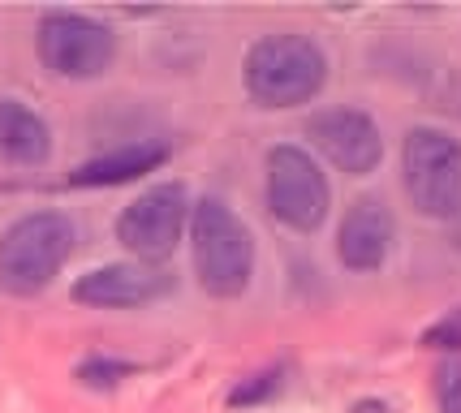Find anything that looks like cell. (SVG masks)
Returning a JSON list of instances; mask_svg holds the SVG:
<instances>
[{"label": "cell", "instance_id": "10", "mask_svg": "<svg viewBox=\"0 0 461 413\" xmlns=\"http://www.w3.org/2000/svg\"><path fill=\"white\" fill-rule=\"evenodd\" d=\"M393 211L384 207L380 198H358L341 220V233H337V255L349 272H380L388 250H393Z\"/></svg>", "mask_w": 461, "mask_h": 413}, {"label": "cell", "instance_id": "4", "mask_svg": "<svg viewBox=\"0 0 461 413\" xmlns=\"http://www.w3.org/2000/svg\"><path fill=\"white\" fill-rule=\"evenodd\" d=\"M402 181L427 220L461 216V142L436 125H414L402 142Z\"/></svg>", "mask_w": 461, "mask_h": 413}, {"label": "cell", "instance_id": "7", "mask_svg": "<svg viewBox=\"0 0 461 413\" xmlns=\"http://www.w3.org/2000/svg\"><path fill=\"white\" fill-rule=\"evenodd\" d=\"M185 224H190V194L181 181H164V185H151L147 194H139L117 216V241L139 263L160 267L181 246Z\"/></svg>", "mask_w": 461, "mask_h": 413}, {"label": "cell", "instance_id": "9", "mask_svg": "<svg viewBox=\"0 0 461 413\" xmlns=\"http://www.w3.org/2000/svg\"><path fill=\"white\" fill-rule=\"evenodd\" d=\"M168 289H173V280L160 267H147V263H104L95 272L78 275L69 297L78 306H91V310H130V306L156 301Z\"/></svg>", "mask_w": 461, "mask_h": 413}, {"label": "cell", "instance_id": "3", "mask_svg": "<svg viewBox=\"0 0 461 413\" xmlns=\"http://www.w3.org/2000/svg\"><path fill=\"white\" fill-rule=\"evenodd\" d=\"M74 220L60 211H31L0 237V289L9 297L43 293L74 255Z\"/></svg>", "mask_w": 461, "mask_h": 413}, {"label": "cell", "instance_id": "15", "mask_svg": "<svg viewBox=\"0 0 461 413\" xmlns=\"http://www.w3.org/2000/svg\"><path fill=\"white\" fill-rule=\"evenodd\" d=\"M419 345L422 349H436V354L461 357V306H453L448 315H440L431 328H422Z\"/></svg>", "mask_w": 461, "mask_h": 413}, {"label": "cell", "instance_id": "5", "mask_svg": "<svg viewBox=\"0 0 461 413\" xmlns=\"http://www.w3.org/2000/svg\"><path fill=\"white\" fill-rule=\"evenodd\" d=\"M35 57L48 74L69 82H91L117 57V35L113 26L86 13H69V9H52L43 13L35 26Z\"/></svg>", "mask_w": 461, "mask_h": 413}, {"label": "cell", "instance_id": "12", "mask_svg": "<svg viewBox=\"0 0 461 413\" xmlns=\"http://www.w3.org/2000/svg\"><path fill=\"white\" fill-rule=\"evenodd\" d=\"M52 156V130L48 121L26 108L22 99H0V159L5 164H22L35 168Z\"/></svg>", "mask_w": 461, "mask_h": 413}, {"label": "cell", "instance_id": "14", "mask_svg": "<svg viewBox=\"0 0 461 413\" xmlns=\"http://www.w3.org/2000/svg\"><path fill=\"white\" fill-rule=\"evenodd\" d=\"M281 388H285V371H281V366H267V371H259V374H246L238 388L229 392V409L263 405V400H272Z\"/></svg>", "mask_w": 461, "mask_h": 413}, {"label": "cell", "instance_id": "16", "mask_svg": "<svg viewBox=\"0 0 461 413\" xmlns=\"http://www.w3.org/2000/svg\"><path fill=\"white\" fill-rule=\"evenodd\" d=\"M436 405L440 413H461V357H444L436 366Z\"/></svg>", "mask_w": 461, "mask_h": 413}, {"label": "cell", "instance_id": "11", "mask_svg": "<svg viewBox=\"0 0 461 413\" xmlns=\"http://www.w3.org/2000/svg\"><path fill=\"white\" fill-rule=\"evenodd\" d=\"M164 159H168V147L164 142H130V147H117V151H104V156L86 159L69 173V185L74 190H108V185H125V181H139L147 173H156Z\"/></svg>", "mask_w": 461, "mask_h": 413}, {"label": "cell", "instance_id": "1", "mask_svg": "<svg viewBox=\"0 0 461 413\" xmlns=\"http://www.w3.org/2000/svg\"><path fill=\"white\" fill-rule=\"evenodd\" d=\"M190 263L203 293L241 297L255 275V237L224 198H199L190 207Z\"/></svg>", "mask_w": 461, "mask_h": 413}, {"label": "cell", "instance_id": "13", "mask_svg": "<svg viewBox=\"0 0 461 413\" xmlns=\"http://www.w3.org/2000/svg\"><path fill=\"white\" fill-rule=\"evenodd\" d=\"M134 371H139V366H134V362H121V357H86V362L74 366V379H78L82 388L113 392V388H121Z\"/></svg>", "mask_w": 461, "mask_h": 413}, {"label": "cell", "instance_id": "6", "mask_svg": "<svg viewBox=\"0 0 461 413\" xmlns=\"http://www.w3.org/2000/svg\"><path fill=\"white\" fill-rule=\"evenodd\" d=\"M267 207L294 233H315L328 220L332 190L311 151H302L294 142L267 151Z\"/></svg>", "mask_w": 461, "mask_h": 413}, {"label": "cell", "instance_id": "2", "mask_svg": "<svg viewBox=\"0 0 461 413\" xmlns=\"http://www.w3.org/2000/svg\"><path fill=\"white\" fill-rule=\"evenodd\" d=\"M328 57L306 35H263L241 60V86L259 108H298L323 91Z\"/></svg>", "mask_w": 461, "mask_h": 413}, {"label": "cell", "instance_id": "8", "mask_svg": "<svg viewBox=\"0 0 461 413\" xmlns=\"http://www.w3.org/2000/svg\"><path fill=\"white\" fill-rule=\"evenodd\" d=\"M306 134L320 147V156L328 164H337L341 173H349V177L375 173L384 159L380 125L362 108H323V112L306 121Z\"/></svg>", "mask_w": 461, "mask_h": 413}]
</instances>
